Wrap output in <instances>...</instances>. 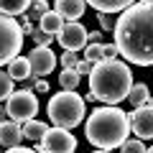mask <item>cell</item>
Returning <instances> with one entry per match:
<instances>
[{
	"label": "cell",
	"instance_id": "obj_16",
	"mask_svg": "<svg viewBox=\"0 0 153 153\" xmlns=\"http://www.w3.org/2000/svg\"><path fill=\"white\" fill-rule=\"evenodd\" d=\"M46 130H49V128H46V123H44V120H28V123H23V125H21L23 138H26V140H33V143L41 140Z\"/></svg>",
	"mask_w": 153,
	"mask_h": 153
},
{
	"label": "cell",
	"instance_id": "obj_24",
	"mask_svg": "<svg viewBox=\"0 0 153 153\" xmlns=\"http://www.w3.org/2000/svg\"><path fill=\"white\" fill-rule=\"evenodd\" d=\"M120 153H146V146L143 140H125L120 146Z\"/></svg>",
	"mask_w": 153,
	"mask_h": 153
},
{
	"label": "cell",
	"instance_id": "obj_11",
	"mask_svg": "<svg viewBox=\"0 0 153 153\" xmlns=\"http://www.w3.org/2000/svg\"><path fill=\"white\" fill-rule=\"evenodd\" d=\"M84 8H87V3H84V0H56L54 13L61 18V21H69V23H74L76 18H82Z\"/></svg>",
	"mask_w": 153,
	"mask_h": 153
},
{
	"label": "cell",
	"instance_id": "obj_19",
	"mask_svg": "<svg viewBox=\"0 0 153 153\" xmlns=\"http://www.w3.org/2000/svg\"><path fill=\"white\" fill-rule=\"evenodd\" d=\"M79 82H82V76L76 74L74 69H64V71L59 74V84H61L64 92H74V89L79 87Z\"/></svg>",
	"mask_w": 153,
	"mask_h": 153
},
{
	"label": "cell",
	"instance_id": "obj_20",
	"mask_svg": "<svg viewBox=\"0 0 153 153\" xmlns=\"http://www.w3.org/2000/svg\"><path fill=\"white\" fill-rule=\"evenodd\" d=\"M44 13H49V3L46 0H31V5H28V10H26V18L28 21H41V16Z\"/></svg>",
	"mask_w": 153,
	"mask_h": 153
},
{
	"label": "cell",
	"instance_id": "obj_14",
	"mask_svg": "<svg viewBox=\"0 0 153 153\" xmlns=\"http://www.w3.org/2000/svg\"><path fill=\"white\" fill-rule=\"evenodd\" d=\"M87 5L97 8L100 13H107V16H112V13H123L125 8H130L135 0H84Z\"/></svg>",
	"mask_w": 153,
	"mask_h": 153
},
{
	"label": "cell",
	"instance_id": "obj_6",
	"mask_svg": "<svg viewBox=\"0 0 153 153\" xmlns=\"http://www.w3.org/2000/svg\"><path fill=\"white\" fill-rule=\"evenodd\" d=\"M5 112H8V117H10L13 123L23 125V123L33 120L38 115V97L33 92H28V89H18V92H13L10 97H8Z\"/></svg>",
	"mask_w": 153,
	"mask_h": 153
},
{
	"label": "cell",
	"instance_id": "obj_12",
	"mask_svg": "<svg viewBox=\"0 0 153 153\" xmlns=\"http://www.w3.org/2000/svg\"><path fill=\"white\" fill-rule=\"evenodd\" d=\"M21 140H23V133H21L18 123H13V120L0 123V146L16 148V146H21Z\"/></svg>",
	"mask_w": 153,
	"mask_h": 153
},
{
	"label": "cell",
	"instance_id": "obj_4",
	"mask_svg": "<svg viewBox=\"0 0 153 153\" xmlns=\"http://www.w3.org/2000/svg\"><path fill=\"white\" fill-rule=\"evenodd\" d=\"M46 112H49V120L54 123L56 128H64V130H71L79 123L84 120V112H87V102L76 92H56L54 97L46 105Z\"/></svg>",
	"mask_w": 153,
	"mask_h": 153
},
{
	"label": "cell",
	"instance_id": "obj_3",
	"mask_svg": "<svg viewBox=\"0 0 153 153\" xmlns=\"http://www.w3.org/2000/svg\"><path fill=\"white\" fill-rule=\"evenodd\" d=\"M128 133H130L128 112H123L120 107H97L84 125V135L92 146H97V151L120 148L128 140Z\"/></svg>",
	"mask_w": 153,
	"mask_h": 153
},
{
	"label": "cell",
	"instance_id": "obj_1",
	"mask_svg": "<svg viewBox=\"0 0 153 153\" xmlns=\"http://www.w3.org/2000/svg\"><path fill=\"white\" fill-rule=\"evenodd\" d=\"M115 46L135 66H153V0H140L115 21Z\"/></svg>",
	"mask_w": 153,
	"mask_h": 153
},
{
	"label": "cell",
	"instance_id": "obj_25",
	"mask_svg": "<svg viewBox=\"0 0 153 153\" xmlns=\"http://www.w3.org/2000/svg\"><path fill=\"white\" fill-rule=\"evenodd\" d=\"M56 61H61V66H64V69H74L79 59H76V54H74V51H64L61 56H56Z\"/></svg>",
	"mask_w": 153,
	"mask_h": 153
},
{
	"label": "cell",
	"instance_id": "obj_13",
	"mask_svg": "<svg viewBox=\"0 0 153 153\" xmlns=\"http://www.w3.org/2000/svg\"><path fill=\"white\" fill-rule=\"evenodd\" d=\"M128 102L133 105V107H153V97H151V89H148V84L138 82L130 87V92H128Z\"/></svg>",
	"mask_w": 153,
	"mask_h": 153
},
{
	"label": "cell",
	"instance_id": "obj_34",
	"mask_svg": "<svg viewBox=\"0 0 153 153\" xmlns=\"http://www.w3.org/2000/svg\"><path fill=\"white\" fill-rule=\"evenodd\" d=\"M94 153H110V151H94Z\"/></svg>",
	"mask_w": 153,
	"mask_h": 153
},
{
	"label": "cell",
	"instance_id": "obj_33",
	"mask_svg": "<svg viewBox=\"0 0 153 153\" xmlns=\"http://www.w3.org/2000/svg\"><path fill=\"white\" fill-rule=\"evenodd\" d=\"M146 153H153V146H151V148H148V151H146Z\"/></svg>",
	"mask_w": 153,
	"mask_h": 153
},
{
	"label": "cell",
	"instance_id": "obj_7",
	"mask_svg": "<svg viewBox=\"0 0 153 153\" xmlns=\"http://www.w3.org/2000/svg\"><path fill=\"white\" fill-rule=\"evenodd\" d=\"M38 153H74L76 151V138L64 128H49L44 138L36 143Z\"/></svg>",
	"mask_w": 153,
	"mask_h": 153
},
{
	"label": "cell",
	"instance_id": "obj_22",
	"mask_svg": "<svg viewBox=\"0 0 153 153\" xmlns=\"http://www.w3.org/2000/svg\"><path fill=\"white\" fill-rule=\"evenodd\" d=\"M13 84H16V82H13L10 76H8L5 71H0V100H8L13 92H16V89H13Z\"/></svg>",
	"mask_w": 153,
	"mask_h": 153
},
{
	"label": "cell",
	"instance_id": "obj_23",
	"mask_svg": "<svg viewBox=\"0 0 153 153\" xmlns=\"http://www.w3.org/2000/svg\"><path fill=\"white\" fill-rule=\"evenodd\" d=\"M28 36L33 38V44H36V46H51V41H54V38H51L49 33H44L41 28H33V31L28 33Z\"/></svg>",
	"mask_w": 153,
	"mask_h": 153
},
{
	"label": "cell",
	"instance_id": "obj_10",
	"mask_svg": "<svg viewBox=\"0 0 153 153\" xmlns=\"http://www.w3.org/2000/svg\"><path fill=\"white\" fill-rule=\"evenodd\" d=\"M130 130L138 135V140H151L153 138V107H138L128 115Z\"/></svg>",
	"mask_w": 153,
	"mask_h": 153
},
{
	"label": "cell",
	"instance_id": "obj_28",
	"mask_svg": "<svg viewBox=\"0 0 153 153\" xmlns=\"http://www.w3.org/2000/svg\"><path fill=\"white\" fill-rule=\"evenodd\" d=\"M74 71L79 76H84V74H89V71H92V64H89V61H84V59H79L76 61V66H74Z\"/></svg>",
	"mask_w": 153,
	"mask_h": 153
},
{
	"label": "cell",
	"instance_id": "obj_21",
	"mask_svg": "<svg viewBox=\"0 0 153 153\" xmlns=\"http://www.w3.org/2000/svg\"><path fill=\"white\" fill-rule=\"evenodd\" d=\"M84 61H89V64L102 61V44H87L84 46Z\"/></svg>",
	"mask_w": 153,
	"mask_h": 153
},
{
	"label": "cell",
	"instance_id": "obj_8",
	"mask_svg": "<svg viewBox=\"0 0 153 153\" xmlns=\"http://www.w3.org/2000/svg\"><path fill=\"white\" fill-rule=\"evenodd\" d=\"M56 41L64 46V51H74V54H76L79 49L87 46V28H84L79 21L64 23V28L56 33Z\"/></svg>",
	"mask_w": 153,
	"mask_h": 153
},
{
	"label": "cell",
	"instance_id": "obj_18",
	"mask_svg": "<svg viewBox=\"0 0 153 153\" xmlns=\"http://www.w3.org/2000/svg\"><path fill=\"white\" fill-rule=\"evenodd\" d=\"M31 5V0H0V13L3 16H23Z\"/></svg>",
	"mask_w": 153,
	"mask_h": 153
},
{
	"label": "cell",
	"instance_id": "obj_32",
	"mask_svg": "<svg viewBox=\"0 0 153 153\" xmlns=\"http://www.w3.org/2000/svg\"><path fill=\"white\" fill-rule=\"evenodd\" d=\"M5 120H8V112H5V107L0 105V123H5Z\"/></svg>",
	"mask_w": 153,
	"mask_h": 153
},
{
	"label": "cell",
	"instance_id": "obj_15",
	"mask_svg": "<svg viewBox=\"0 0 153 153\" xmlns=\"http://www.w3.org/2000/svg\"><path fill=\"white\" fill-rule=\"evenodd\" d=\"M8 76H10L13 82H26L28 76H31V66H28V59L26 56H16V59L8 64Z\"/></svg>",
	"mask_w": 153,
	"mask_h": 153
},
{
	"label": "cell",
	"instance_id": "obj_17",
	"mask_svg": "<svg viewBox=\"0 0 153 153\" xmlns=\"http://www.w3.org/2000/svg\"><path fill=\"white\" fill-rule=\"evenodd\" d=\"M38 28L44 33H49V36H56V33L64 28V21H61L59 16H56L54 10H49V13H44L41 16V21H38Z\"/></svg>",
	"mask_w": 153,
	"mask_h": 153
},
{
	"label": "cell",
	"instance_id": "obj_9",
	"mask_svg": "<svg viewBox=\"0 0 153 153\" xmlns=\"http://www.w3.org/2000/svg\"><path fill=\"white\" fill-rule=\"evenodd\" d=\"M28 66H31V76H46L54 71L56 66V54L49 46H36V49L28 54Z\"/></svg>",
	"mask_w": 153,
	"mask_h": 153
},
{
	"label": "cell",
	"instance_id": "obj_5",
	"mask_svg": "<svg viewBox=\"0 0 153 153\" xmlns=\"http://www.w3.org/2000/svg\"><path fill=\"white\" fill-rule=\"evenodd\" d=\"M23 49V31L16 18L0 13V66L10 64Z\"/></svg>",
	"mask_w": 153,
	"mask_h": 153
},
{
	"label": "cell",
	"instance_id": "obj_27",
	"mask_svg": "<svg viewBox=\"0 0 153 153\" xmlns=\"http://www.w3.org/2000/svg\"><path fill=\"white\" fill-rule=\"evenodd\" d=\"M117 46L115 44H102V59H117Z\"/></svg>",
	"mask_w": 153,
	"mask_h": 153
},
{
	"label": "cell",
	"instance_id": "obj_29",
	"mask_svg": "<svg viewBox=\"0 0 153 153\" xmlns=\"http://www.w3.org/2000/svg\"><path fill=\"white\" fill-rule=\"evenodd\" d=\"M102 41V31H87V44H100Z\"/></svg>",
	"mask_w": 153,
	"mask_h": 153
},
{
	"label": "cell",
	"instance_id": "obj_2",
	"mask_svg": "<svg viewBox=\"0 0 153 153\" xmlns=\"http://www.w3.org/2000/svg\"><path fill=\"white\" fill-rule=\"evenodd\" d=\"M133 87L130 66L120 59H102L92 64L89 71V92L97 102H105L107 107H115L117 102L128 100V92Z\"/></svg>",
	"mask_w": 153,
	"mask_h": 153
},
{
	"label": "cell",
	"instance_id": "obj_30",
	"mask_svg": "<svg viewBox=\"0 0 153 153\" xmlns=\"http://www.w3.org/2000/svg\"><path fill=\"white\" fill-rule=\"evenodd\" d=\"M33 89H36V92H49V82H46V79H36Z\"/></svg>",
	"mask_w": 153,
	"mask_h": 153
},
{
	"label": "cell",
	"instance_id": "obj_31",
	"mask_svg": "<svg viewBox=\"0 0 153 153\" xmlns=\"http://www.w3.org/2000/svg\"><path fill=\"white\" fill-rule=\"evenodd\" d=\"M5 153H36V151H31V148H21V146H16V148H8Z\"/></svg>",
	"mask_w": 153,
	"mask_h": 153
},
{
	"label": "cell",
	"instance_id": "obj_26",
	"mask_svg": "<svg viewBox=\"0 0 153 153\" xmlns=\"http://www.w3.org/2000/svg\"><path fill=\"white\" fill-rule=\"evenodd\" d=\"M97 21H100V26H102V31H112L115 28V18L107 16V13H97Z\"/></svg>",
	"mask_w": 153,
	"mask_h": 153
}]
</instances>
